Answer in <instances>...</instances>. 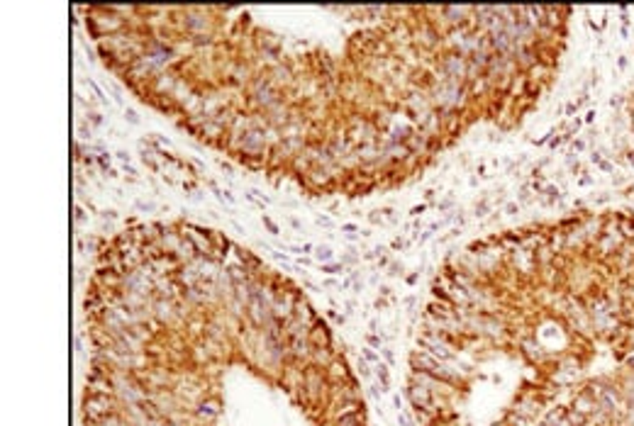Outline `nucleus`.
<instances>
[{"mask_svg":"<svg viewBox=\"0 0 634 426\" xmlns=\"http://www.w3.org/2000/svg\"><path fill=\"white\" fill-rule=\"evenodd\" d=\"M452 10V15H466L469 8H449ZM473 17H452V24H469Z\"/></svg>","mask_w":634,"mask_h":426,"instance_id":"obj_1","label":"nucleus"},{"mask_svg":"<svg viewBox=\"0 0 634 426\" xmlns=\"http://www.w3.org/2000/svg\"><path fill=\"white\" fill-rule=\"evenodd\" d=\"M344 271V266H322V273L332 275V273H341Z\"/></svg>","mask_w":634,"mask_h":426,"instance_id":"obj_2","label":"nucleus"},{"mask_svg":"<svg viewBox=\"0 0 634 426\" xmlns=\"http://www.w3.org/2000/svg\"><path fill=\"white\" fill-rule=\"evenodd\" d=\"M315 256H317L320 261H330V259H332V251H330V249H317V254H315Z\"/></svg>","mask_w":634,"mask_h":426,"instance_id":"obj_3","label":"nucleus"},{"mask_svg":"<svg viewBox=\"0 0 634 426\" xmlns=\"http://www.w3.org/2000/svg\"><path fill=\"white\" fill-rule=\"evenodd\" d=\"M264 225H266V227H269V229H271V234H279V227H276V225H274V222H271V220H269V217H264Z\"/></svg>","mask_w":634,"mask_h":426,"instance_id":"obj_4","label":"nucleus"},{"mask_svg":"<svg viewBox=\"0 0 634 426\" xmlns=\"http://www.w3.org/2000/svg\"><path fill=\"white\" fill-rule=\"evenodd\" d=\"M364 356H366V360H376V353L374 351H369V349H364Z\"/></svg>","mask_w":634,"mask_h":426,"instance_id":"obj_5","label":"nucleus"}]
</instances>
